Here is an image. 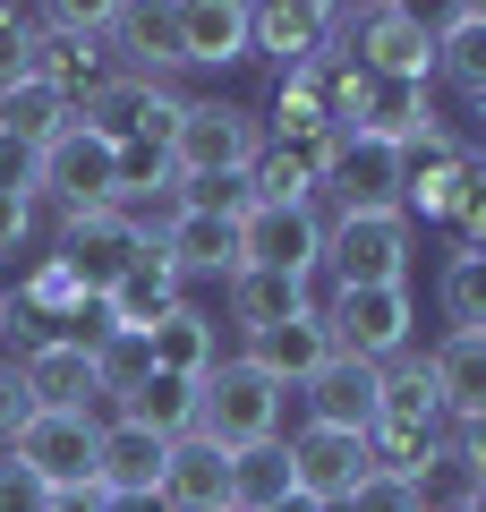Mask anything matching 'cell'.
I'll list each match as a JSON object with an SVG mask.
<instances>
[{"label":"cell","mask_w":486,"mask_h":512,"mask_svg":"<svg viewBox=\"0 0 486 512\" xmlns=\"http://www.w3.org/2000/svg\"><path fill=\"white\" fill-rule=\"evenodd\" d=\"M171 180L197 188V180H248L256 154H265V111L248 103H222V94H188L180 128H171Z\"/></svg>","instance_id":"obj_1"},{"label":"cell","mask_w":486,"mask_h":512,"mask_svg":"<svg viewBox=\"0 0 486 512\" xmlns=\"http://www.w3.org/2000/svg\"><path fill=\"white\" fill-rule=\"evenodd\" d=\"M282 384L256 376L239 350H222V367L197 384V436L214 444V453H248V444H273L282 436Z\"/></svg>","instance_id":"obj_2"},{"label":"cell","mask_w":486,"mask_h":512,"mask_svg":"<svg viewBox=\"0 0 486 512\" xmlns=\"http://www.w3.org/2000/svg\"><path fill=\"white\" fill-rule=\"evenodd\" d=\"M333 43H342V52L359 60L367 77H410V86H435V26L418 18V9H401V0L342 9Z\"/></svg>","instance_id":"obj_3"},{"label":"cell","mask_w":486,"mask_h":512,"mask_svg":"<svg viewBox=\"0 0 486 512\" xmlns=\"http://www.w3.org/2000/svg\"><path fill=\"white\" fill-rule=\"evenodd\" d=\"M324 282L333 291L410 282V214H333L324 222Z\"/></svg>","instance_id":"obj_4"},{"label":"cell","mask_w":486,"mask_h":512,"mask_svg":"<svg viewBox=\"0 0 486 512\" xmlns=\"http://www.w3.org/2000/svg\"><path fill=\"white\" fill-rule=\"evenodd\" d=\"M94 444H103V419L94 410H35L18 427V444H9V461H26L60 504H86L94 495Z\"/></svg>","instance_id":"obj_5"},{"label":"cell","mask_w":486,"mask_h":512,"mask_svg":"<svg viewBox=\"0 0 486 512\" xmlns=\"http://www.w3.org/2000/svg\"><path fill=\"white\" fill-rule=\"evenodd\" d=\"M324 333H333V350H350V359L393 367L401 350H410V333H418L410 282H384V291H333V299H324Z\"/></svg>","instance_id":"obj_6"},{"label":"cell","mask_w":486,"mask_h":512,"mask_svg":"<svg viewBox=\"0 0 486 512\" xmlns=\"http://www.w3.org/2000/svg\"><path fill=\"white\" fill-rule=\"evenodd\" d=\"M239 265L316 282L324 274V214L316 205H248L239 214Z\"/></svg>","instance_id":"obj_7"},{"label":"cell","mask_w":486,"mask_h":512,"mask_svg":"<svg viewBox=\"0 0 486 512\" xmlns=\"http://www.w3.org/2000/svg\"><path fill=\"white\" fill-rule=\"evenodd\" d=\"M145 248H154V239H145L137 222L120 214V205H94V214H60V239H52V256L77 274V291H94V299H103V291L128 274V265H137Z\"/></svg>","instance_id":"obj_8"},{"label":"cell","mask_w":486,"mask_h":512,"mask_svg":"<svg viewBox=\"0 0 486 512\" xmlns=\"http://www.w3.org/2000/svg\"><path fill=\"white\" fill-rule=\"evenodd\" d=\"M43 197L60 214H94V205H120V146L94 137V128H69L60 146H43Z\"/></svg>","instance_id":"obj_9"},{"label":"cell","mask_w":486,"mask_h":512,"mask_svg":"<svg viewBox=\"0 0 486 512\" xmlns=\"http://www.w3.org/2000/svg\"><path fill=\"white\" fill-rule=\"evenodd\" d=\"M401 171H410L401 146H384V137H342L333 163H324V197H333V214H401Z\"/></svg>","instance_id":"obj_10"},{"label":"cell","mask_w":486,"mask_h":512,"mask_svg":"<svg viewBox=\"0 0 486 512\" xmlns=\"http://www.w3.org/2000/svg\"><path fill=\"white\" fill-rule=\"evenodd\" d=\"M469 188H478V163L461 154V137L452 128H435V137H418L410 146V171H401V214H427V222H452L469 205Z\"/></svg>","instance_id":"obj_11"},{"label":"cell","mask_w":486,"mask_h":512,"mask_svg":"<svg viewBox=\"0 0 486 512\" xmlns=\"http://www.w3.org/2000/svg\"><path fill=\"white\" fill-rule=\"evenodd\" d=\"M103 52H111V69L137 77V86H171V77H180V35H171V9H145V0L103 9Z\"/></svg>","instance_id":"obj_12"},{"label":"cell","mask_w":486,"mask_h":512,"mask_svg":"<svg viewBox=\"0 0 486 512\" xmlns=\"http://www.w3.org/2000/svg\"><path fill=\"white\" fill-rule=\"evenodd\" d=\"M282 444H290V487H299L307 504H324V512H342V495L376 470V461H367V436H342V427H299V436H282Z\"/></svg>","instance_id":"obj_13"},{"label":"cell","mask_w":486,"mask_h":512,"mask_svg":"<svg viewBox=\"0 0 486 512\" xmlns=\"http://www.w3.org/2000/svg\"><path fill=\"white\" fill-rule=\"evenodd\" d=\"M299 402H307V427L367 436V427H376V402H384V367H367V359H350V350H333V359L299 384Z\"/></svg>","instance_id":"obj_14"},{"label":"cell","mask_w":486,"mask_h":512,"mask_svg":"<svg viewBox=\"0 0 486 512\" xmlns=\"http://www.w3.org/2000/svg\"><path fill=\"white\" fill-rule=\"evenodd\" d=\"M333 26H342V9H324V0H265V9H248V60H273L290 77L333 43Z\"/></svg>","instance_id":"obj_15"},{"label":"cell","mask_w":486,"mask_h":512,"mask_svg":"<svg viewBox=\"0 0 486 512\" xmlns=\"http://www.w3.org/2000/svg\"><path fill=\"white\" fill-rule=\"evenodd\" d=\"M333 299V282H290V274H256V265H239L231 282H222V316L214 325H231L239 342L248 333H265V325H282V316H299V308H324Z\"/></svg>","instance_id":"obj_16"},{"label":"cell","mask_w":486,"mask_h":512,"mask_svg":"<svg viewBox=\"0 0 486 512\" xmlns=\"http://www.w3.org/2000/svg\"><path fill=\"white\" fill-rule=\"evenodd\" d=\"M239 359H248L256 376H273L282 393H299V384L316 376L324 359H333V333H324V308H299V316H282V325L248 333V342H239Z\"/></svg>","instance_id":"obj_17"},{"label":"cell","mask_w":486,"mask_h":512,"mask_svg":"<svg viewBox=\"0 0 486 512\" xmlns=\"http://www.w3.org/2000/svg\"><path fill=\"white\" fill-rule=\"evenodd\" d=\"M171 308H188V282H180V265H171L162 248H145L137 265H128V274L103 291V316H111V333H154Z\"/></svg>","instance_id":"obj_18"},{"label":"cell","mask_w":486,"mask_h":512,"mask_svg":"<svg viewBox=\"0 0 486 512\" xmlns=\"http://www.w3.org/2000/svg\"><path fill=\"white\" fill-rule=\"evenodd\" d=\"M154 248L180 265V282H197V274L231 282L239 274V214H197V205H180V214L154 231Z\"/></svg>","instance_id":"obj_19"},{"label":"cell","mask_w":486,"mask_h":512,"mask_svg":"<svg viewBox=\"0 0 486 512\" xmlns=\"http://www.w3.org/2000/svg\"><path fill=\"white\" fill-rule=\"evenodd\" d=\"M18 376H26V393H35V410H94V419H103L94 350H77V342H26L18 350Z\"/></svg>","instance_id":"obj_20"},{"label":"cell","mask_w":486,"mask_h":512,"mask_svg":"<svg viewBox=\"0 0 486 512\" xmlns=\"http://www.w3.org/2000/svg\"><path fill=\"white\" fill-rule=\"evenodd\" d=\"M171 35H180V69H248V9L239 0H180Z\"/></svg>","instance_id":"obj_21"},{"label":"cell","mask_w":486,"mask_h":512,"mask_svg":"<svg viewBox=\"0 0 486 512\" xmlns=\"http://www.w3.org/2000/svg\"><path fill=\"white\" fill-rule=\"evenodd\" d=\"M171 444L137 419H103V444H94V495H154Z\"/></svg>","instance_id":"obj_22"},{"label":"cell","mask_w":486,"mask_h":512,"mask_svg":"<svg viewBox=\"0 0 486 512\" xmlns=\"http://www.w3.org/2000/svg\"><path fill=\"white\" fill-rule=\"evenodd\" d=\"M137 342H145V359H154V376H188V384H205V376L222 367V325L197 308V299H188V308H171L154 333H137Z\"/></svg>","instance_id":"obj_23"},{"label":"cell","mask_w":486,"mask_h":512,"mask_svg":"<svg viewBox=\"0 0 486 512\" xmlns=\"http://www.w3.org/2000/svg\"><path fill=\"white\" fill-rule=\"evenodd\" d=\"M154 495H162V512H231V453H214L205 436H180Z\"/></svg>","instance_id":"obj_24"},{"label":"cell","mask_w":486,"mask_h":512,"mask_svg":"<svg viewBox=\"0 0 486 512\" xmlns=\"http://www.w3.org/2000/svg\"><path fill=\"white\" fill-rule=\"evenodd\" d=\"M444 393H435L427 376V350H401L393 367H384V402H376V427H393V436H444Z\"/></svg>","instance_id":"obj_25"},{"label":"cell","mask_w":486,"mask_h":512,"mask_svg":"<svg viewBox=\"0 0 486 512\" xmlns=\"http://www.w3.org/2000/svg\"><path fill=\"white\" fill-rule=\"evenodd\" d=\"M435 94L427 86H410V77H376V86H367V111H359V128H350V137H384V146H401L410 154L418 137H435Z\"/></svg>","instance_id":"obj_26"},{"label":"cell","mask_w":486,"mask_h":512,"mask_svg":"<svg viewBox=\"0 0 486 512\" xmlns=\"http://www.w3.org/2000/svg\"><path fill=\"white\" fill-rule=\"evenodd\" d=\"M435 77L469 111H486V9H444L435 18Z\"/></svg>","instance_id":"obj_27"},{"label":"cell","mask_w":486,"mask_h":512,"mask_svg":"<svg viewBox=\"0 0 486 512\" xmlns=\"http://www.w3.org/2000/svg\"><path fill=\"white\" fill-rule=\"evenodd\" d=\"M77 128V103L60 86H43V77H18V86L0 94V137H18V146H60V137H69Z\"/></svg>","instance_id":"obj_28"},{"label":"cell","mask_w":486,"mask_h":512,"mask_svg":"<svg viewBox=\"0 0 486 512\" xmlns=\"http://www.w3.org/2000/svg\"><path fill=\"white\" fill-rule=\"evenodd\" d=\"M427 376H435V393H444L452 419L486 410V333H444V342L427 350Z\"/></svg>","instance_id":"obj_29"},{"label":"cell","mask_w":486,"mask_h":512,"mask_svg":"<svg viewBox=\"0 0 486 512\" xmlns=\"http://www.w3.org/2000/svg\"><path fill=\"white\" fill-rule=\"evenodd\" d=\"M111 419H137V427H154L162 444H180V436H197V384L188 376H145Z\"/></svg>","instance_id":"obj_30"},{"label":"cell","mask_w":486,"mask_h":512,"mask_svg":"<svg viewBox=\"0 0 486 512\" xmlns=\"http://www.w3.org/2000/svg\"><path fill=\"white\" fill-rule=\"evenodd\" d=\"M401 478H410L418 512H469V504H478V487H486V478L469 470L452 444H427V461H418V470H401Z\"/></svg>","instance_id":"obj_31"},{"label":"cell","mask_w":486,"mask_h":512,"mask_svg":"<svg viewBox=\"0 0 486 512\" xmlns=\"http://www.w3.org/2000/svg\"><path fill=\"white\" fill-rule=\"evenodd\" d=\"M290 495V444H248V453H231V512H273Z\"/></svg>","instance_id":"obj_32"},{"label":"cell","mask_w":486,"mask_h":512,"mask_svg":"<svg viewBox=\"0 0 486 512\" xmlns=\"http://www.w3.org/2000/svg\"><path fill=\"white\" fill-rule=\"evenodd\" d=\"M435 299H444V325L452 333H486V256L478 248H452L444 274H435Z\"/></svg>","instance_id":"obj_33"},{"label":"cell","mask_w":486,"mask_h":512,"mask_svg":"<svg viewBox=\"0 0 486 512\" xmlns=\"http://www.w3.org/2000/svg\"><path fill=\"white\" fill-rule=\"evenodd\" d=\"M145 376H154V359H145V342H137V333H111V342L94 350V384H103V402H111V410H120Z\"/></svg>","instance_id":"obj_34"},{"label":"cell","mask_w":486,"mask_h":512,"mask_svg":"<svg viewBox=\"0 0 486 512\" xmlns=\"http://www.w3.org/2000/svg\"><path fill=\"white\" fill-rule=\"evenodd\" d=\"M342 512H418V495H410V478H401V470H367L359 487L342 495Z\"/></svg>","instance_id":"obj_35"},{"label":"cell","mask_w":486,"mask_h":512,"mask_svg":"<svg viewBox=\"0 0 486 512\" xmlns=\"http://www.w3.org/2000/svg\"><path fill=\"white\" fill-rule=\"evenodd\" d=\"M0 512H69V504H60V495L43 487L35 470H26V461H9V453H0Z\"/></svg>","instance_id":"obj_36"},{"label":"cell","mask_w":486,"mask_h":512,"mask_svg":"<svg viewBox=\"0 0 486 512\" xmlns=\"http://www.w3.org/2000/svg\"><path fill=\"white\" fill-rule=\"evenodd\" d=\"M18 77H35V26H26V9H0V94Z\"/></svg>","instance_id":"obj_37"},{"label":"cell","mask_w":486,"mask_h":512,"mask_svg":"<svg viewBox=\"0 0 486 512\" xmlns=\"http://www.w3.org/2000/svg\"><path fill=\"white\" fill-rule=\"evenodd\" d=\"M0 197L43 205V154H35V146H18V137H0Z\"/></svg>","instance_id":"obj_38"},{"label":"cell","mask_w":486,"mask_h":512,"mask_svg":"<svg viewBox=\"0 0 486 512\" xmlns=\"http://www.w3.org/2000/svg\"><path fill=\"white\" fill-rule=\"evenodd\" d=\"M35 419V393H26V376H18V359H0V453L18 444V427Z\"/></svg>","instance_id":"obj_39"},{"label":"cell","mask_w":486,"mask_h":512,"mask_svg":"<svg viewBox=\"0 0 486 512\" xmlns=\"http://www.w3.org/2000/svg\"><path fill=\"white\" fill-rule=\"evenodd\" d=\"M444 444H452V453H461L469 470L486 478V410H469V419H444Z\"/></svg>","instance_id":"obj_40"},{"label":"cell","mask_w":486,"mask_h":512,"mask_svg":"<svg viewBox=\"0 0 486 512\" xmlns=\"http://www.w3.org/2000/svg\"><path fill=\"white\" fill-rule=\"evenodd\" d=\"M26 239H35V205H26V197H0V256H18Z\"/></svg>","instance_id":"obj_41"},{"label":"cell","mask_w":486,"mask_h":512,"mask_svg":"<svg viewBox=\"0 0 486 512\" xmlns=\"http://www.w3.org/2000/svg\"><path fill=\"white\" fill-rule=\"evenodd\" d=\"M69 512H162V495H86Z\"/></svg>","instance_id":"obj_42"},{"label":"cell","mask_w":486,"mask_h":512,"mask_svg":"<svg viewBox=\"0 0 486 512\" xmlns=\"http://www.w3.org/2000/svg\"><path fill=\"white\" fill-rule=\"evenodd\" d=\"M273 512H324V504H307V495L290 487V495H282V504H273Z\"/></svg>","instance_id":"obj_43"},{"label":"cell","mask_w":486,"mask_h":512,"mask_svg":"<svg viewBox=\"0 0 486 512\" xmlns=\"http://www.w3.org/2000/svg\"><path fill=\"white\" fill-rule=\"evenodd\" d=\"M0 333H9V291H0Z\"/></svg>","instance_id":"obj_44"}]
</instances>
